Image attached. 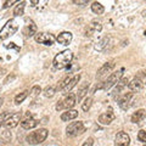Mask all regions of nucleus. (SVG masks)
Instances as JSON below:
<instances>
[{"instance_id":"7","label":"nucleus","mask_w":146,"mask_h":146,"mask_svg":"<svg viewBox=\"0 0 146 146\" xmlns=\"http://www.w3.org/2000/svg\"><path fill=\"white\" fill-rule=\"evenodd\" d=\"M21 121V113H12L9 115V117L4 122V125L6 127V129H12L18 125V123Z\"/></svg>"},{"instance_id":"17","label":"nucleus","mask_w":146,"mask_h":146,"mask_svg":"<svg viewBox=\"0 0 146 146\" xmlns=\"http://www.w3.org/2000/svg\"><path fill=\"white\" fill-rule=\"evenodd\" d=\"M88 89H89V82L82 83L79 85V88H78V93H77V95H76V99L78 100V101H80V100L86 95V93H88Z\"/></svg>"},{"instance_id":"4","label":"nucleus","mask_w":146,"mask_h":146,"mask_svg":"<svg viewBox=\"0 0 146 146\" xmlns=\"http://www.w3.org/2000/svg\"><path fill=\"white\" fill-rule=\"evenodd\" d=\"M123 72H124V68H121L119 71H117L115 73H112V74H110L108 76V78L104 82V84L101 85V88L104 90H108V89H111L113 85H116L118 83V80H119L122 78V76H123Z\"/></svg>"},{"instance_id":"3","label":"nucleus","mask_w":146,"mask_h":146,"mask_svg":"<svg viewBox=\"0 0 146 146\" xmlns=\"http://www.w3.org/2000/svg\"><path fill=\"white\" fill-rule=\"evenodd\" d=\"M17 29H18V25H17L16 20L7 21L6 25L3 27L1 31H0V39H1V40L7 39L9 36H11V35L15 34L17 32Z\"/></svg>"},{"instance_id":"26","label":"nucleus","mask_w":146,"mask_h":146,"mask_svg":"<svg viewBox=\"0 0 146 146\" xmlns=\"http://www.w3.org/2000/svg\"><path fill=\"white\" fill-rule=\"evenodd\" d=\"M91 104H93V99L91 98H86L84 100V102L82 104V108H83V111H89V108L91 107Z\"/></svg>"},{"instance_id":"33","label":"nucleus","mask_w":146,"mask_h":146,"mask_svg":"<svg viewBox=\"0 0 146 146\" xmlns=\"http://www.w3.org/2000/svg\"><path fill=\"white\" fill-rule=\"evenodd\" d=\"M90 0H73V3L77 4V5H85V4H88Z\"/></svg>"},{"instance_id":"35","label":"nucleus","mask_w":146,"mask_h":146,"mask_svg":"<svg viewBox=\"0 0 146 146\" xmlns=\"http://www.w3.org/2000/svg\"><path fill=\"white\" fill-rule=\"evenodd\" d=\"M31 3H32V5H33V6H35L36 4L39 3V0H31Z\"/></svg>"},{"instance_id":"36","label":"nucleus","mask_w":146,"mask_h":146,"mask_svg":"<svg viewBox=\"0 0 146 146\" xmlns=\"http://www.w3.org/2000/svg\"><path fill=\"white\" fill-rule=\"evenodd\" d=\"M3 102H4V99H3V98H0V107H1V105H3Z\"/></svg>"},{"instance_id":"20","label":"nucleus","mask_w":146,"mask_h":146,"mask_svg":"<svg viewBox=\"0 0 146 146\" xmlns=\"http://www.w3.org/2000/svg\"><path fill=\"white\" fill-rule=\"evenodd\" d=\"M35 33H36V26L34 23H31L28 26H26L25 29H23V34L26 36H33Z\"/></svg>"},{"instance_id":"21","label":"nucleus","mask_w":146,"mask_h":146,"mask_svg":"<svg viewBox=\"0 0 146 146\" xmlns=\"http://www.w3.org/2000/svg\"><path fill=\"white\" fill-rule=\"evenodd\" d=\"M107 44H108V38H102L101 40H99V42L94 45V48H95V50H98V51H104V50L107 48Z\"/></svg>"},{"instance_id":"27","label":"nucleus","mask_w":146,"mask_h":146,"mask_svg":"<svg viewBox=\"0 0 146 146\" xmlns=\"http://www.w3.org/2000/svg\"><path fill=\"white\" fill-rule=\"evenodd\" d=\"M0 139H1L4 143H9V141H11V133L9 130L3 131L1 135H0Z\"/></svg>"},{"instance_id":"6","label":"nucleus","mask_w":146,"mask_h":146,"mask_svg":"<svg viewBox=\"0 0 146 146\" xmlns=\"http://www.w3.org/2000/svg\"><path fill=\"white\" fill-rule=\"evenodd\" d=\"M34 39L36 43L39 44H43V45H52L55 42V36L52 34H49V33H35L34 34Z\"/></svg>"},{"instance_id":"2","label":"nucleus","mask_w":146,"mask_h":146,"mask_svg":"<svg viewBox=\"0 0 146 146\" xmlns=\"http://www.w3.org/2000/svg\"><path fill=\"white\" fill-rule=\"evenodd\" d=\"M48 134L49 131L46 129H38L35 131H32L29 135H27L26 141L28 143L29 145H38V144H42L43 141H45V139L48 138Z\"/></svg>"},{"instance_id":"25","label":"nucleus","mask_w":146,"mask_h":146,"mask_svg":"<svg viewBox=\"0 0 146 146\" xmlns=\"http://www.w3.org/2000/svg\"><path fill=\"white\" fill-rule=\"evenodd\" d=\"M55 93H56V89L54 86H48V88L44 89V96L45 98H52Z\"/></svg>"},{"instance_id":"5","label":"nucleus","mask_w":146,"mask_h":146,"mask_svg":"<svg viewBox=\"0 0 146 146\" xmlns=\"http://www.w3.org/2000/svg\"><path fill=\"white\" fill-rule=\"evenodd\" d=\"M84 131H85V127L83 124V122H72L66 128V134L68 136H72V138L84 133Z\"/></svg>"},{"instance_id":"23","label":"nucleus","mask_w":146,"mask_h":146,"mask_svg":"<svg viewBox=\"0 0 146 146\" xmlns=\"http://www.w3.org/2000/svg\"><path fill=\"white\" fill-rule=\"evenodd\" d=\"M91 11H93L94 13H96V15H101V13H104V11H105V7L100 3L96 1L91 5Z\"/></svg>"},{"instance_id":"16","label":"nucleus","mask_w":146,"mask_h":146,"mask_svg":"<svg viewBox=\"0 0 146 146\" xmlns=\"http://www.w3.org/2000/svg\"><path fill=\"white\" fill-rule=\"evenodd\" d=\"M77 117H78V111L68 108V110H66V112H63L62 115H61V119H62L63 122H68V121L76 119Z\"/></svg>"},{"instance_id":"19","label":"nucleus","mask_w":146,"mask_h":146,"mask_svg":"<svg viewBox=\"0 0 146 146\" xmlns=\"http://www.w3.org/2000/svg\"><path fill=\"white\" fill-rule=\"evenodd\" d=\"M128 88H129L131 91H134V93H136V91H140L141 88H143V82H141L140 78H134L131 82L128 83Z\"/></svg>"},{"instance_id":"32","label":"nucleus","mask_w":146,"mask_h":146,"mask_svg":"<svg viewBox=\"0 0 146 146\" xmlns=\"http://www.w3.org/2000/svg\"><path fill=\"white\" fill-rule=\"evenodd\" d=\"M18 0H6L5 4H4V9H9L10 6H12L15 3H17Z\"/></svg>"},{"instance_id":"31","label":"nucleus","mask_w":146,"mask_h":146,"mask_svg":"<svg viewBox=\"0 0 146 146\" xmlns=\"http://www.w3.org/2000/svg\"><path fill=\"white\" fill-rule=\"evenodd\" d=\"M9 115H10L9 112H3V113H0V127L4 124V122H5V119L9 117Z\"/></svg>"},{"instance_id":"37","label":"nucleus","mask_w":146,"mask_h":146,"mask_svg":"<svg viewBox=\"0 0 146 146\" xmlns=\"http://www.w3.org/2000/svg\"><path fill=\"white\" fill-rule=\"evenodd\" d=\"M143 16H145V17H146V11H144V12H143Z\"/></svg>"},{"instance_id":"14","label":"nucleus","mask_w":146,"mask_h":146,"mask_svg":"<svg viewBox=\"0 0 146 146\" xmlns=\"http://www.w3.org/2000/svg\"><path fill=\"white\" fill-rule=\"evenodd\" d=\"M146 119V111L145 110H139L136 111L133 116H131V122L135 124H141Z\"/></svg>"},{"instance_id":"8","label":"nucleus","mask_w":146,"mask_h":146,"mask_svg":"<svg viewBox=\"0 0 146 146\" xmlns=\"http://www.w3.org/2000/svg\"><path fill=\"white\" fill-rule=\"evenodd\" d=\"M129 144H130V138L125 131H119L116 135V139H115L116 146H128Z\"/></svg>"},{"instance_id":"34","label":"nucleus","mask_w":146,"mask_h":146,"mask_svg":"<svg viewBox=\"0 0 146 146\" xmlns=\"http://www.w3.org/2000/svg\"><path fill=\"white\" fill-rule=\"evenodd\" d=\"M91 145H94V140L91 139V138H89V139L83 144V146H91Z\"/></svg>"},{"instance_id":"22","label":"nucleus","mask_w":146,"mask_h":146,"mask_svg":"<svg viewBox=\"0 0 146 146\" xmlns=\"http://www.w3.org/2000/svg\"><path fill=\"white\" fill-rule=\"evenodd\" d=\"M25 7H26V3L25 1L17 3L15 10H13V15L15 16H22L23 15V12H25Z\"/></svg>"},{"instance_id":"18","label":"nucleus","mask_w":146,"mask_h":146,"mask_svg":"<svg viewBox=\"0 0 146 146\" xmlns=\"http://www.w3.org/2000/svg\"><path fill=\"white\" fill-rule=\"evenodd\" d=\"M38 124H39V122L36 119H34V118H27V119L21 122V127L23 128V129H27V130L33 129V128H35Z\"/></svg>"},{"instance_id":"29","label":"nucleus","mask_w":146,"mask_h":146,"mask_svg":"<svg viewBox=\"0 0 146 146\" xmlns=\"http://www.w3.org/2000/svg\"><path fill=\"white\" fill-rule=\"evenodd\" d=\"M40 93H42V88H40L39 85H35V86H33V88H32V90H31V96H32V98H35V96H38Z\"/></svg>"},{"instance_id":"10","label":"nucleus","mask_w":146,"mask_h":146,"mask_svg":"<svg viewBox=\"0 0 146 146\" xmlns=\"http://www.w3.org/2000/svg\"><path fill=\"white\" fill-rule=\"evenodd\" d=\"M73 39V35L71 32H62V33H60L57 36H56V40L58 44L61 45H68Z\"/></svg>"},{"instance_id":"24","label":"nucleus","mask_w":146,"mask_h":146,"mask_svg":"<svg viewBox=\"0 0 146 146\" xmlns=\"http://www.w3.org/2000/svg\"><path fill=\"white\" fill-rule=\"evenodd\" d=\"M28 96V91H23V93H20L18 95H16L15 96V104L16 105H20L22 104L26 100V98Z\"/></svg>"},{"instance_id":"13","label":"nucleus","mask_w":146,"mask_h":146,"mask_svg":"<svg viewBox=\"0 0 146 146\" xmlns=\"http://www.w3.org/2000/svg\"><path fill=\"white\" fill-rule=\"evenodd\" d=\"M113 119H115V115L111 112H105L99 116V123L102 125H108Z\"/></svg>"},{"instance_id":"28","label":"nucleus","mask_w":146,"mask_h":146,"mask_svg":"<svg viewBox=\"0 0 146 146\" xmlns=\"http://www.w3.org/2000/svg\"><path fill=\"white\" fill-rule=\"evenodd\" d=\"M90 28L93 29L94 32H100L102 29V26H101V23L100 22H98V21H93L90 23Z\"/></svg>"},{"instance_id":"1","label":"nucleus","mask_w":146,"mask_h":146,"mask_svg":"<svg viewBox=\"0 0 146 146\" xmlns=\"http://www.w3.org/2000/svg\"><path fill=\"white\" fill-rule=\"evenodd\" d=\"M73 60V52L71 50H63L60 54H57L54 58V67L56 70H63L67 66H70V63Z\"/></svg>"},{"instance_id":"12","label":"nucleus","mask_w":146,"mask_h":146,"mask_svg":"<svg viewBox=\"0 0 146 146\" xmlns=\"http://www.w3.org/2000/svg\"><path fill=\"white\" fill-rule=\"evenodd\" d=\"M76 102H77V99H76V95H74V94H70L68 96H66V98L61 101L62 107L65 108V110L72 108V107L76 105Z\"/></svg>"},{"instance_id":"9","label":"nucleus","mask_w":146,"mask_h":146,"mask_svg":"<svg viewBox=\"0 0 146 146\" xmlns=\"http://www.w3.org/2000/svg\"><path fill=\"white\" fill-rule=\"evenodd\" d=\"M133 100H134V95L133 94H127V95H123V98L119 99L118 101V105L122 110H128L131 105H133Z\"/></svg>"},{"instance_id":"15","label":"nucleus","mask_w":146,"mask_h":146,"mask_svg":"<svg viewBox=\"0 0 146 146\" xmlns=\"http://www.w3.org/2000/svg\"><path fill=\"white\" fill-rule=\"evenodd\" d=\"M79 79H80V74H76L74 77H73V78H71L70 80L67 82V84L63 86L61 90L63 91V93H68V91H71V90L77 85V83L79 82Z\"/></svg>"},{"instance_id":"11","label":"nucleus","mask_w":146,"mask_h":146,"mask_svg":"<svg viewBox=\"0 0 146 146\" xmlns=\"http://www.w3.org/2000/svg\"><path fill=\"white\" fill-rule=\"evenodd\" d=\"M113 67H115V62L111 61V62H106L105 65L100 68L96 73V78H101V77L106 76L107 73H111V71L113 70Z\"/></svg>"},{"instance_id":"30","label":"nucleus","mask_w":146,"mask_h":146,"mask_svg":"<svg viewBox=\"0 0 146 146\" xmlns=\"http://www.w3.org/2000/svg\"><path fill=\"white\" fill-rule=\"evenodd\" d=\"M138 139L143 144H146V131L145 130H140L139 131V133H138Z\"/></svg>"}]
</instances>
